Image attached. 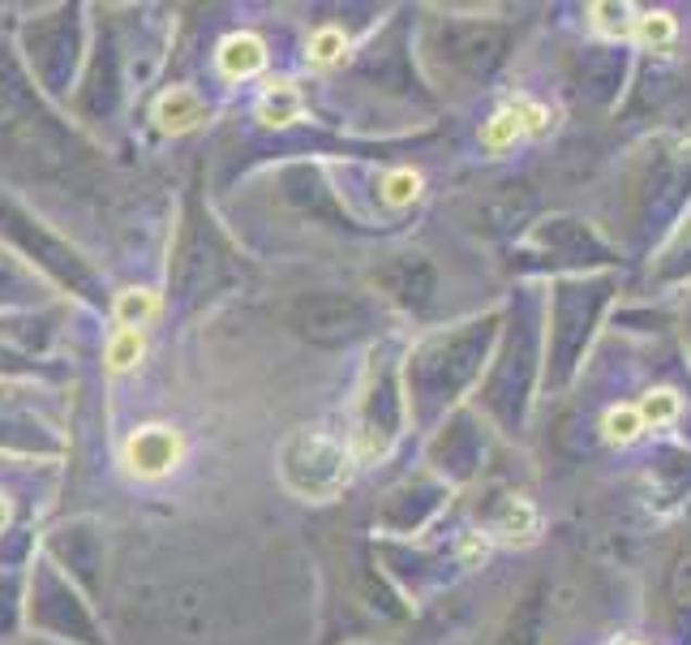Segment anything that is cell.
Instances as JSON below:
<instances>
[{
	"mask_svg": "<svg viewBox=\"0 0 691 645\" xmlns=\"http://www.w3.org/2000/svg\"><path fill=\"white\" fill-rule=\"evenodd\" d=\"M284 473L301 495H336L348 477V457L323 435H297L284 452Z\"/></svg>",
	"mask_w": 691,
	"mask_h": 645,
	"instance_id": "cell-1",
	"label": "cell"
},
{
	"mask_svg": "<svg viewBox=\"0 0 691 645\" xmlns=\"http://www.w3.org/2000/svg\"><path fill=\"white\" fill-rule=\"evenodd\" d=\"M361 323H365V310L344 297H310L297 306V327L318 345H340L352 332H361Z\"/></svg>",
	"mask_w": 691,
	"mask_h": 645,
	"instance_id": "cell-2",
	"label": "cell"
},
{
	"mask_svg": "<svg viewBox=\"0 0 691 645\" xmlns=\"http://www.w3.org/2000/svg\"><path fill=\"white\" fill-rule=\"evenodd\" d=\"M125 461H129L134 473H147V477L168 473L180 461V439H176L173 431H164V426H147V431H138L125 444Z\"/></svg>",
	"mask_w": 691,
	"mask_h": 645,
	"instance_id": "cell-3",
	"label": "cell"
},
{
	"mask_svg": "<svg viewBox=\"0 0 691 645\" xmlns=\"http://www.w3.org/2000/svg\"><path fill=\"white\" fill-rule=\"evenodd\" d=\"M266 65V52H262V39L254 35H233L219 44V70L224 78H250Z\"/></svg>",
	"mask_w": 691,
	"mask_h": 645,
	"instance_id": "cell-4",
	"label": "cell"
},
{
	"mask_svg": "<svg viewBox=\"0 0 691 645\" xmlns=\"http://www.w3.org/2000/svg\"><path fill=\"white\" fill-rule=\"evenodd\" d=\"M155 121H160V129H173V134L193 129V125L202 121V99H198L193 91H185V87H176V91H168L164 99H160Z\"/></svg>",
	"mask_w": 691,
	"mask_h": 645,
	"instance_id": "cell-5",
	"label": "cell"
},
{
	"mask_svg": "<svg viewBox=\"0 0 691 645\" xmlns=\"http://www.w3.org/2000/svg\"><path fill=\"white\" fill-rule=\"evenodd\" d=\"M259 116L266 125H288V121H297V116H301V95L292 91V83H275L271 91L262 95Z\"/></svg>",
	"mask_w": 691,
	"mask_h": 645,
	"instance_id": "cell-6",
	"label": "cell"
},
{
	"mask_svg": "<svg viewBox=\"0 0 691 645\" xmlns=\"http://www.w3.org/2000/svg\"><path fill=\"white\" fill-rule=\"evenodd\" d=\"M155 293H147V288H129V293H121L116 297V319L125 323V327H138V323H147L151 314H155Z\"/></svg>",
	"mask_w": 691,
	"mask_h": 645,
	"instance_id": "cell-7",
	"label": "cell"
},
{
	"mask_svg": "<svg viewBox=\"0 0 691 645\" xmlns=\"http://www.w3.org/2000/svg\"><path fill=\"white\" fill-rule=\"evenodd\" d=\"M142 358V332L138 327H121L116 336H112V345H108V370H129L134 362Z\"/></svg>",
	"mask_w": 691,
	"mask_h": 645,
	"instance_id": "cell-8",
	"label": "cell"
},
{
	"mask_svg": "<svg viewBox=\"0 0 691 645\" xmlns=\"http://www.w3.org/2000/svg\"><path fill=\"white\" fill-rule=\"evenodd\" d=\"M519 134H524V121H519L516 108H507V112H499L486 129H481V142L490 147V151H503V147H512Z\"/></svg>",
	"mask_w": 691,
	"mask_h": 645,
	"instance_id": "cell-9",
	"label": "cell"
},
{
	"mask_svg": "<svg viewBox=\"0 0 691 645\" xmlns=\"http://www.w3.org/2000/svg\"><path fill=\"white\" fill-rule=\"evenodd\" d=\"M636 413H640V422L666 426V422L679 418V396H675V392H653V396H644V405H640Z\"/></svg>",
	"mask_w": 691,
	"mask_h": 645,
	"instance_id": "cell-10",
	"label": "cell"
},
{
	"mask_svg": "<svg viewBox=\"0 0 691 645\" xmlns=\"http://www.w3.org/2000/svg\"><path fill=\"white\" fill-rule=\"evenodd\" d=\"M640 426H644V422H640V413H636L631 405H618V409L605 413V435H610L614 444H631V439L640 435Z\"/></svg>",
	"mask_w": 691,
	"mask_h": 645,
	"instance_id": "cell-11",
	"label": "cell"
},
{
	"mask_svg": "<svg viewBox=\"0 0 691 645\" xmlns=\"http://www.w3.org/2000/svg\"><path fill=\"white\" fill-rule=\"evenodd\" d=\"M636 35H640V44H670L675 39V17L670 13H644L640 22H636Z\"/></svg>",
	"mask_w": 691,
	"mask_h": 645,
	"instance_id": "cell-12",
	"label": "cell"
},
{
	"mask_svg": "<svg viewBox=\"0 0 691 645\" xmlns=\"http://www.w3.org/2000/svg\"><path fill=\"white\" fill-rule=\"evenodd\" d=\"M382 194H387V202L404 207V202H413V198L422 194V177H417L413 169H400V173H391V177L382 182Z\"/></svg>",
	"mask_w": 691,
	"mask_h": 645,
	"instance_id": "cell-13",
	"label": "cell"
},
{
	"mask_svg": "<svg viewBox=\"0 0 691 645\" xmlns=\"http://www.w3.org/2000/svg\"><path fill=\"white\" fill-rule=\"evenodd\" d=\"M340 52H344V30H336V26H323V30L314 35V44H310V57H314L318 65H331Z\"/></svg>",
	"mask_w": 691,
	"mask_h": 645,
	"instance_id": "cell-14",
	"label": "cell"
},
{
	"mask_svg": "<svg viewBox=\"0 0 691 645\" xmlns=\"http://www.w3.org/2000/svg\"><path fill=\"white\" fill-rule=\"evenodd\" d=\"M499 534H507V538H528V534H532V508H528L524 499H516V504L503 512Z\"/></svg>",
	"mask_w": 691,
	"mask_h": 645,
	"instance_id": "cell-15",
	"label": "cell"
},
{
	"mask_svg": "<svg viewBox=\"0 0 691 645\" xmlns=\"http://www.w3.org/2000/svg\"><path fill=\"white\" fill-rule=\"evenodd\" d=\"M4 521H9V504L0 499V525H4Z\"/></svg>",
	"mask_w": 691,
	"mask_h": 645,
	"instance_id": "cell-16",
	"label": "cell"
}]
</instances>
